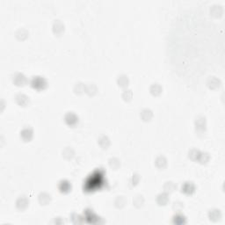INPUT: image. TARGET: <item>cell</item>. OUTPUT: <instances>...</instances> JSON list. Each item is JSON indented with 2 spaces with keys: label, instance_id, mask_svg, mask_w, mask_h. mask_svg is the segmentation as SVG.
<instances>
[{
  "label": "cell",
  "instance_id": "cell-33",
  "mask_svg": "<svg viewBox=\"0 0 225 225\" xmlns=\"http://www.w3.org/2000/svg\"><path fill=\"white\" fill-rule=\"evenodd\" d=\"M139 180H140L139 176L137 174H134V175L132 176L131 180H130V184H131L132 186H136L138 183V181H139Z\"/></svg>",
  "mask_w": 225,
  "mask_h": 225
},
{
  "label": "cell",
  "instance_id": "cell-29",
  "mask_svg": "<svg viewBox=\"0 0 225 225\" xmlns=\"http://www.w3.org/2000/svg\"><path fill=\"white\" fill-rule=\"evenodd\" d=\"M109 165L110 166L113 168V169H118L119 167H120V165H121V162H120V160L118 159V158H110L109 159Z\"/></svg>",
  "mask_w": 225,
  "mask_h": 225
},
{
  "label": "cell",
  "instance_id": "cell-4",
  "mask_svg": "<svg viewBox=\"0 0 225 225\" xmlns=\"http://www.w3.org/2000/svg\"><path fill=\"white\" fill-rule=\"evenodd\" d=\"M29 204V200L26 196H20L16 202V206L19 210H25L28 207Z\"/></svg>",
  "mask_w": 225,
  "mask_h": 225
},
{
  "label": "cell",
  "instance_id": "cell-14",
  "mask_svg": "<svg viewBox=\"0 0 225 225\" xmlns=\"http://www.w3.org/2000/svg\"><path fill=\"white\" fill-rule=\"evenodd\" d=\"M140 115H141V118L143 119V121H148L152 118L153 114H152V111H151V110L145 108V109H143V111L141 112Z\"/></svg>",
  "mask_w": 225,
  "mask_h": 225
},
{
  "label": "cell",
  "instance_id": "cell-7",
  "mask_svg": "<svg viewBox=\"0 0 225 225\" xmlns=\"http://www.w3.org/2000/svg\"><path fill=\"white\" fill-rule=\"evenodd\" d=\"M20 137L25 142H29L33 137V130L30 128H26L20 132Z\"/></svg>",
  "mask_w": 225,
  "mask_h": 225
},
{
  "label": "cell",
  "instance_id": "cell-2",
  "mask_svg": "<svg viewBox=\"0 0 225 225\" xmlns=\"http://www.w3.org/2000/svg\"><path fill=\"white\" fill-rule=\"evenodd\" d=\"M65 121L69 126H75L78 121V117H77L73 112H69L65 115Z\"/></svg>",
  "mask_w": 225,
  "mask_h": 225
},
{
  "label": "cell",
  "instance_id": "cell-17",
  "mask_svg": "<svg viewBox=\"0 0 225 225\" xmlns=\"http://www.w3.org/2000/svg\"><path fill=\"white\" fill-rule=\"evenodd\" d=\"M16 37L21 41L26 40L28 37V31L25 28H19L16 32Z\"/></svg>",
  "mask_w": 225,
  "mask_h": 225
},
{
  "label": "cell",
  "instance_id": "cell-3",
  "mask_svg": "<svg viewBox=\"0 0 225 225\" xmlns=\"http://www.w3.org/2000/svg\"><path fill=\"white\" fill-rule=\"evenodd\" d=\"M64 31V25L63 23L59 20V19H56L53 24V32L56 35H60L62 33H63Z\"/></svg>",
  "mask_w": 225,
  "mask_h": 225
},
{
  "label": "cell",
  "instance_id": "cell-28",
  "mask_svg": "<svg viewBox=\"0 0 225 225\" xmlns=\"http://www.w3.org/2000/svg\"><path fill=\"white\" fill-rule=\"evenodd\" d=\"M173 223H176V224H183V223H186L185 216L180 214H176L173 217Z\"/></svg>",
  "mask_w": 225,
  "mask_h": 225
},
{
  "label": "cell",
  "instance_id": "cell-12",
  "mask_svg": "<svg viewBox=\"0 0 225 225\" xmlns=\"http://www.w3.org/2000/svg\"><path fill=\"white\" fill-rule=\"evenodd\" d=\"M50 200H51V196H50V194L47 193H41L40 195H39V201L41 205L49 204Z\"/></svg>",
  "mask_w": 225,
  "mask_h": 225
},
{
  "label": "cell",
  "instance_id": "cell-32",
  "mask_svg": "<svg viewBox=\"0 0 225 225\" xmlns=\"http://www.w3.org/2000/svg\"><path fill=\"white\" fill-rule=\"evenodd\" d=\"M132 97H133V93H132V92L130 90H128V89L124 90V92L122 93V98H123L124 100L128 101V100H130L132 99Z\"/></svg>",
  "mask_w": 225,
  "mask_h": 225
},
{
  "label": "cell",
  "instance_id": "cell-23",
  "mask_svg": "<svg viewBox=\"0 0 225 225\" xmlns=\"http://www.w3.org/2000/svg\"><path fill=\"white\" fill-rule=\"evenodd\" d=\"M209 217L210 220L216 222L221 218V212H220L219 209H213L209 212Z\"/></svg>",
  "mask_w": 225,
  "mask_h": 225
},
{
  "label": "cell",
  "instance_id": "cell-11",
  "mask_svg": "<svg viewBox=\"0 0 225 225\" xmlns=\"http://www.w3.org/2000/svg\"><path fill=\"white\" fill-rule=\"evenodd\" d=\"M195 126H196V129L198 131L201 130L203 132L205 130V127H206V121H205V118L202 116H199L196 121H195Z\"/></svg>",
  "mask_w": 225,
  "mask_h": 225
},
{
  "label": "cell",
  "instance_id": "cell-10",
  "mask_svg": "<svg viewBox=\"0 0 225 225\" xmlns=\"http://www.w3.org/2000/svg\"><path fill=\"white\" fill-rule=\"evenodd\" d=\"M168 201H169V197H168L167 193H160L157 197V202L159 204L160 206H165L168 203Z\"/></svg>",
  "mask_w": 225,
  "mask_h": 225
},
{
  "label": "cell",
  "instance_id": "cell-15",
  "mask_svg": "<svg viewBox=\"0 0 225 225\" xmlns=\"http://www.w3.org/2000/svg\"><path fill=\"white\" fill-rule=\"evenodd\" d=\"M150 93L152 95L154 96H158L161 93H162V86L160 85L159 84H158V83H155L153 84L151 86H150Z\"/></svg>",
  "mask_w": 225,
  "mask_h": 225
},
{
  "label": "cell",
  "instance_id": "cell-16",
  "mask_svg": "<svg viewBox=\"0 0 225 225\" xmlns=\"http://www.w3.org/2000/svg\"><path fill=\"white\" fill-rule=\"evenodd\" d=\"M97 92V86L95 85V84L93 83H89L87 84H85V93L92 96V95H94Z\"/></svg>",
  "mask_w": 225,
  "mask_h": 225
},
{
  "label": "cell",
  "instance_id": "cell-13",
  "mask_svg": "<svg viewBox=\"0 0 225 225\" xmlns=\"http://www.w3.org/2000/svg\"><path fill=\"white\" fill-rule=\"evenodd\" d=\"M155 164L157 165V167L158 168H159V169H164L166 165H167V160L165 158V157H163V156H159V157H158L157 158V159L155 161Z\"/></svg>",
  "mask_w": 225,
  "mask_h": 225
},
{
  "label": "cell",
  "instance_id": "cell-27",
  "mask_svg": "<svg viewBox=\"0 0 225 225\" xmlns=\"http://www.w3.org/2000/svg\"><path fill=\"white\" fill-rule=\"evenodd\" d=\"M63 156L67 158V159H70V158H73V156H74V150L72 149L71 148H70V147H67L63 149Z\"/></svg>",
  "mask_w": 225,
  "mask_h": 225
},
{
  "label": "cell",
  "instance_id": "cell-25",
  "mask_svg": "<svg viewBox=\"0 0 225 225\" xmlns=\"http://www.w3.org/2000/svg\"><path fill=\"white\" fill-rule=\"evenodd\" d=\"M99 144L100 145V147L103 149H106L110 144V141L107 136H102L99 139Z\"/></svg>",
  "mask_w": 225,
  "mask_h": 225
},
{
  "label": "cell",
  "instance_id": "cell-26",
  "mask_svg": "<svg viewBox=\"0 0 225 225\" xmlns=\"http://www.w3.org/2000/svg\"><path fill=\"white\" fill-rule=\"evenodd\" d=\"M74 92L77 94H81L85 92V84L82 83H77L74 86Z\"/></svg>",
  "mask_w": 225,
  "mask_h": 225
},
{
  "label": "cell",
  "instance_id": "cell-24",
  "mask_svg": "<svg viewBox=\"0 0 225 225\" xmlns=\"http://www.w3.org/2000/svg\"><path fill=\"white\" fill-rule=\"evenodd\" d=\"M133 202H134V205L136 208H140V207L143 206V202H144V198H143V195L137 194V195H136L135 198L133 199Z\"/></svg>",
  "mask_w": 225,
  "mask_h": 225
},
{
  "label": "cell",
  "instance_id": "cell-19",
  "mask_svg": "<svg viewBox=\"0 0 225 225\" xmlns=\"http://www.w3.org/2000/svg\"><path fill=\"white\" fill-rule=\"evenodd\" d=\"M117 83H118V85L121 87H127L128 84V78L126 75H121L118 77Z\"/></svg>",
  "mask_w": 225,
  "mask_h": 225
},
{
  "label": "cell",
  "instance_id": "cell-18",
  "mask_svg": "<svg viewBox=\"0 0 225 225\" xmlns=\"http://www.w3.org/2000/svg\"><path fill=\"white\" fill-rule=\"evenodd\" d=\"M210 11H211L212 15H214V16H221L223 14V7L219 6V5H214V6L211 7Z\"/></svg>",
  "mask_w": 225,
  "mask_h": 225
},
{
  "label": "cell",
  "instance_id": "cell-31",
  "mask_svg": "<svg viewBox=\"0 0 225 225\" xmlns=\"http://www.w3.org/2000/svg\"><path fill=\"white\" fill-rule=\"evenodd\" d=\"M200 152H201V151H199L198 149H193L190 150V152H189V158H190L192 160H198Z\"/></svg>",
  "mask_w": 225,
  "mask_h": 225
},
{
  "label": "cell",
  "instance_id": "cell-5",
  "mask_svg": "<svg viewBox=\"0 0 225 225\" xmlns=\"http://www.w3.org/2000/svg\"><path fill=\"white\" fill-rule=\"evenodd\" d=\"M182 192L186 194H192L193 193L195 190V186L193 185V182H185L181 187Z\"/></svg>",
  "mask_w": 225,
  "mask_h": 225
},
{
  "label": "cell",
  "instance_id": "cell-6",
  "mask_svg": "<svg viewBox=\"0 0 225 225\" xmlns=\"http://www.w3.org/2000/svg\"><path fill=\"white\" fill-rule=\"evenodd\" d=\"M13 82L18 86H22V85H25L27 84L28 80H27V78L23 74L17 73L16 75L14 76V77H13Z\"/></svg>",
  "mask_w": 225,
  "mask_h": 225
},
{
  "label": "cell",
  "instance_id": "cell-21",
  "mask_svg": "<svg viewBox=\"0 0 225 225\" xmlns=\"http://www.w3.org/2000/svg\"><path fill=\"white\" fill-rule=\"evenodd\" d=\"M126 203L127 200L124 196H118V197L116 198L115 201V205L116 208H118V209L123 208L126 205Z\"/></svg>",
  "mask_w": 225,
  "mask_h": 225
},
{
  "label": "cell",
  "instance_id": "cell-1",
  "mask_svg": "<svg viewBox=\"0 0 225 225\" xmlns=\"http://www.w3.org/2000/svg\"><path fill=\"white\" fill-rule=\"evenodd\" d=\"M31 85L36 90H43L47 86V81L45 78L40 76L33 77L31 80Z\"/></svg>",
  "mask_w": 225,
  "mask_h": 225
},
{
  "label": "cell",
  "instance_id": "cell-22",
  "mask_svg": "<svg viewBox=\"0 0 225 225\" xmlns=\"http://www.w3.org/2000/svg\"><path fill=\"white\" fill-rule=\"evenodd\" d=\"M176 188H177V186H176L173 182L171 181L165 182V185H164V190H165V192L167 193L173 192Z\"/></svg>",
  "mask_w": 225,
  "mask_h": 225
},
{
  "label": "cell",
  "instance_id": "cell-9",
  "mask_svg": "<svg viewBox=\"0 0 225 225\" xmlns=\"http://www.w3.org/2000/svg\"><path fill=\"white\" fill-rule=\"evenodd\" d=\"M16 102L20 106H26L29 102V98L25 94H18L16 96Z\"/></svg>",
  "mask_w": 225,
  "mask_h": 225
},
{
  "label": "cell",
  "instance_id": "cell-8",
  "mask_svg": "<svg viewBox=\"0 0 225 225\" xmlns=\"http://www.w3.org/2000/svg\"><path fill=\"white\" fill-rule=\"evenodd\" d=\"M59 190L63 193H67L71 190V184L68 180H62L59 183Z\"/></svg>",
  "mask_w": 225,
  "mask_h": 225
},
{
  "label": "cell",
  "instance_id": "cell-20",
  "mask_svg": "<svg viewBox=\"0 0 225 225\" xmlns=\"http://www.w3.org/2000/svg\"><path fill=\"white\" fill-rule=\"evenodd\" d=\"M220 84H221L220 80L215 77H211L209 78L208 84H209V87L212 88V89H215V88L218 87L220 85Z\"/></svg>",
  "mask_w": 225,
  "mask_h": 225
},
{
  "label": "cell",
  "instance_id": "cell-30",
  "mask_svg": "<svg viewBox=\"0 0 225 225\" xmlns=\"http://www.w3.org/2000/svg\"><path fill=\"white\" fill-rule=\"evenodd\" d=\"M209 159V154L206 153V152H200V155H199V158H198V161L201 162V163H206L208 162Z\"/></svg>",
  "mask_w": 225,
  "mask_h": 225
}]
</instances>
